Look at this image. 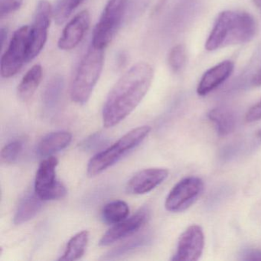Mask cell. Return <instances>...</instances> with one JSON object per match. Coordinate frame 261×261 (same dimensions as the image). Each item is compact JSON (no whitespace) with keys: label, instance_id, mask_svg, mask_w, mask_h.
<instances>
[{"label":"cell","instance_id":"1","mask_svg":"<svg viewBox=\"0 0 261 261\" xmlns=\"http://www.w3.org/2000/svg\"><path fill=\"white\" fill-rule=\"evenodd\" d=\"M153 79L149 64L131 67L113 87L103 109V126L113 127L129 115L147 94Z\"/></svg>","mask_w":261,"mask_h":261},{"label":"cell","instance_id":"19","mask_svg":"<svg viewBox=\"0 0 261 261\" xmlns=\"http://www.w3.org/2000/svg\"><path fill=\"white\" fill-rule=\"evenodd\" d=\"M89 239V233L87 230H82L76 233L68 241L66 249L59 260L71 261L80 259L86 250Z\"/></svg>","mask_w":261,"mask_h":261},{"label":"cell","instance_id":"10","mask_svg":"<svg viewBox=\"0 0 261 261\" xmlns=\"http://www.w3.org/2000/svg\"><path fill=\"white\" fill-rule=\"evenodd\" d=\"M204 237L202 229L198 225L188 227L180 237L176 253L172 260L195 261L202 254Z\"/></svg>","mask_w":261,"mask_h":261},{"label":"cell","instance_id":"18","mask_svg":"<svg viewBox=\"0 0 261 261\" xmlns=\"http://www.w3.org/2000/svg\"><path fill=\"white\" fill-rule=\"evenodd\" d=\"M43 205V200L36 193L27 195L21 201L14 217L16 224H22L33 219Z\"/></svg>","mask_w":261,"mask_h":261},{"label":"cell","instance_id":"13","mask_svg":"<svg viewBox=\"0 0 261 261\" xmlns=\"http://www.w3.org/2000/svg\"><path fill=\"white\" fill-rule=\"evenodd\" d=\"M147 219L146 212H138L129 218L114 224L100 239V246H109L120 240L129 237L141 228Z\"/></svg>","mask_w":261,"mask_h":261},{"label":"cell","instance_id":"32","mask_svg":"<svg viewBox=\"0 0 261 261\" xmlns=\"http://www.w3.org/2000/svg\"><path fill=\"white\" fill-rule=\"evenodd\" d=\"M126 62V56L124 54H121L120 56H119L118 62H117V65L119 66H122L123 65V64Z\"/></svg>","mask_w":261,"mask_h":261},{"label":"cell","instance_id":"3","mask_svg":"<svg viewBox=\"0 0 261 261\" xmlns=\"http://www.w3.org/2000/svg\"><path fill=\"white\" fill-rule=\"evenodd\" d=\"M103 49L91 45L79 64L71 87V98L74 103L84 105L91 97L103 67Z\"/></svg>","mask_w":261,"mask_h":261},{"label":"cell","instance_id":"27","mask_svg":"<svg viewBox=\"0 0 261 261\" xmlns=\"http://www.w3.org/2000/svg\"><path fill=\"white\" fill-rule=\"evenodd\" d=\"M105 140L106 139L101 134H95L85 140L82 145L85 149L91 150V149H96L99 146H103V143H105Z\"/></svg>","mask_w":261,"mask_h":261},{"label":"cell","instance_id":"20","mask_svg":"<svg viewBox=\"0 0 261 261\" xmlns=\"http://www.w3.org/2000/svg\"><path fill=\"white\" fill-rule=\"evenodd\" d=\"M129 208L128 204L121 200H116L105 204L101 215L107 224H115L128 218Z\"/></svg>","mask_w":261,"mask_h":261},{"label":"cell","instance_id":"12","mask_svg":"<svg viewBox=\"0 0 261 261\" xmlns=\"http://www.w3.org/2000/svg\"><path fill=\"white\" fill-rule=\"evenodd\" d=\"M91 22V16L88 10L76 15L64 29L59 40V48L65 51L75 48L88 31Z\"/></svg>","mask_w":261,"mask_h":261},{"label":"cell","instance_id":"4","mask_svg":"<svg viewBox=\"0 0 261 261\" xmlns=\"http://www.w3.org/2000/svg\"><path fill=\"white\" fill-rule=\"evenodd\" d=\"M150 130L149 126L134 128L114 145L96 154L88 163V175L91 177L96 176L117 163L126 153L137 147Z\"/></svg>","mask_w":261,"mask_h":261},{"label":"cell","instance_id":"5","mask_svg":"<svg viewBox=\"0 0 261 261\" xmlns=\"http://www.w3.org/2000/svg\"><path fill=\"white\" fill-rule=\"evenodd\" d=\"M128 0H109L93 33L91 45L105 49L111 43L126 16Z\"/></svg>","mask_w":261,"mask_h":261},{"label":"cell","instance_id":"11","mask_svg":"<svg viewBox=\"0 0 261 261\" xmlns=\"http://www.w3.org/2000/svg\"><path fill=\"white\" fill-rule=\"evenodd\" d=\"M169 175V171L162 168H149L136 173L126 186L127 193L143 195L153 190Z\"/></svg>","mask_w":261,"mask_h":261},{"label":"cell","instance_id":"26","mask_svg":"<svg viewBox=\"0 0 261 261\" xmlns=\"http://www.w3.org/2000/svg\"><path fill=\"white\" fill-rule=\"evenodd\" d=\"M22 4L23 0H0V17L3 19L19 10Z\"/></svg>","mask_w":261,"mask_h":261},{"label":"cell","instance_id":"25","mask_svg":"<svg viewBox=\"0 0 261 261\" xmlns=\"http://www.w3.org/2000/svg\"><path fill=\"white\" fill-rule=\"evenodd\" d=\"M150 0H128L126 6V19H135L142 14L149 5Z\"/></svg>","mask_w":261,"mask_h":261},{"label":"cell","instance_id":"30","mask_svg":"<svg viewBox=\"0 0 261 261\" xmlns=\"http://www.w3.org/2000/svg\"><path fill=\"white\" fill-rule=\"evenodd\" d=\"M252 84H253V86H261V68H259V71L256 72V74L253 77Z\"/></svg>","mask_w":261,"mask_h":261},{"label":"cell","instance_id":"6","mask_svg":"<svg viewBox=\"0 0 261 261\" xmlns=\"http://www.w3.org/2000/svg\"><path fill=\"white\" fill-rule=\"evenodd\" d=\"M30 32V28L27 25L15 32L8 48L1 59L0 72L3 77H13L27 62Z\"/></svg>","mask_w":261,"mask_h":261},{"label":"cell","instance_id":"24","mask_svg":"<svg viewBox=\"0 0 261 261\" xmlns=\"http://www.w3.org/2000/svg\"><path fill=\"white\" fill-rule=\"evenodd\" d=\"M22 149L23 143L22 140H16L10 142L3 148L1 151V160L4 163L8 164L15 163L22 153Z\"/></svg>","mask_w":261,"mask_h":261},{"label":"cell","instance_id":"34","mask_svg":"<svg viewBox=\"0 0 261 261\" xmlns=\"http://www.w3.org/2000/svg\"><path fill=\"white\" fill-rule=\"evenodd\" d=\"M256 138L259 139L261 140V129H259L257 132L256 133Z\"/></svg>","mask_w":261,"mask_h":261},{"label":"cell","instance_id":"33","mask_svg":"<svg viewBox=\"0 0 261 261\" xmlns=\"http://www.w3.org/2000/svg\"><path fill=\"white\" fill-rule=\"evenodd\" d=\"M253 3L258 8L261 9V0H253Z\"/></svg>","mask_w":261,"mask_h":261},{"label":"cell","instance_id":"29","mask_svg":"<svg viewBox=\"0 0 261 261\" xmlns=\"http://www.w3.org/2000/svg\"><path fill=\"white\" fill-rule=\"evenodd\" d=\"M244 260H261V251L258 250H249L244 252L243 255Z\"/></svg>","mask_w":261,"mask_h":261},{"label":"cell","instance_id":"23","mask_svg":"<svg viewBox=\"0 0 261 261\" xmlns=\"http://www.w3.org/2000/svg\"><path fill=\"white\" fill-rule=\"evenodd\" d=\"M168 62L173 72H180L186 63V51L184 45H178L173 47L169 53Z\"/></svg>","mask_w":261,"mask_h":261},{"label":"cell","instance_id":"16","mask_svg":"<svg viewBox=\"0 0 261 261\" xmlns=\"http://www.w3.org/2000/svg\"><path fill=\"white\" fill-rule=\"evenodd\" d=\"M209 120L215 125L218 135L225 137L234 130L236 119L230 110L224 108H217L207 114Z\"/></svg>","mask_w":261,"mask_h":261},{"label":"cell","instance_id":"9","mask_svg":"<svg viewBox=\"0 0 261 261\" xmlns=\"http://www.w3.org/2000/svg\"><path fill=\"white\" fill-rule=\"evenodd\" d=\"M53 16V9L49 3L45 0L41 1L36 9L34 22L30 28L27 62L34 59L43 49Z\"/></svg>","mask_w":261,"mask_h":261},{"label":"cell","instance_id":"8","mask_svg":"<svg viewBox=\"0 0 261 261\" xmlns=\"http://www.w3.org/2000/svg\"><path fill=\"white\" fill-rule=\"evenodd\" d=\"M204 183L198 177L191 176L178 181L169 192L165 202L166 210L180 212L190 207L200 196Z\"/></svg>","mask_w":261,"mask_h":261},{"label":"cell","instance_id":"14","mask_svg":"<svg viewBox=\"0 0 261 261\" xmlns=\"http://www.w3.org/2000/svg\"><path fill=\"white\" fill-rule=\"evenodd\" d=\"M233 62L225 61L207 70L200 81L197 89L198 95L205 96L225 82L233 71Z\"/></svg>","mask_w":261,"mask_h":261},{"label":"cell","instance_id":"28","mask_svg":"<svg viewBox=\"0 0 261 261\" xmlns=\"http://www.w3.org/2000/svg\"><path fill=\"white\" fill-rule=\"evenodd\" d=\"M246 121L248 123L261 120V100L250 108L245 116Z\"/></svg>","mask_w":261,"mask_h":261},{"label":"cell","instance_id":"22","mask_svg":"<svg viewBox=\"0 0 261 261\" xmlns=\"http://www.w3.org/2000/svg\"><path fill=\"white\" fill-rule=\"evenodd\" d=\"M84 0H59L53 11V17L58 25H62Z\"/></svg>","mask_w":261,"mask_h":261},{"label":"cell","instance_id":"21","mask_svg":"<svg viewBox=\"0 0 261 261\" xmlns=\"http://www.w3.org/2000/svg\"><path fill=\"white\" fill-rule=\"evenodd\" d=\"M65 82L61 76H55L48 82L43 94V103L47 109H53L57 106L62 97Z\"/></svg>","mask_w":261,"mask_h":261},{"label":"cell","instance_id":"17","mask_svg":"<svg viewBox=\"0 0 261 261\" xmlns=\"http://www.w3.org/2000/svg\"><path fill=\"white\" fill-rule=\"evenodd\" d=\"M42 68L40 65L32 67L22 77L18 86V96L22 101L30 100L40 85L42 79Z\"/></svg>","mask_w":261,"mask_h":261},{"label":"cell","instance_id":"7","mask_svg":"<svg viewBox=\"0 0 261 261\" xmlns=\"http://www.w3.org/2000/svg\"><path fill=\"white\" fill-rule=\"evenodd\" d=\"M59 160L54 156L47 157L39 165L35 180V193L43 201L63 198L66 189L56 178V168Z\"/></svg>","mask_w":261,"mask_h":261},{"label":"cell","instance_id":"31","mask_svg":"<svg viewBox=\"0 0 261 261\" xmlns=\"http://www.w3.org/2000/svg\"><path fill=\"white\" fill-rule=\"evenodd\" d=\"M7 39V30L6 28H2L0 30V41H1V45H2V48H4Z\"/></svg>","mask_w":261,"mask_h":261},{"label":"cell","instance_id":"2","mask_svg":"<svg viewBox=\"0 0 261 261\" xmlns=\"http://www.w3.org/2000/svg\"><path fill=\"white\" fill-rule=\"evenodd\" d=\"M256 32L254 19L244 12L224 11L220 13L205 43L207 51L229 45L247 43Z\"/></svg>","mask_w":261,"mask_h":261},{"label":"cell","instance_id":"15","mask_svg":"<svg viewBox=\"0 0 261 261\" xmlns=\"http://www.w3.org/2000/svg\"><path fill=\"white\" fill-rule=\"evenodd\" d=\"M71 140L72 135L68 131L50 133L40 140L36 152L42 157L51 156L56 152L65 149L71 143Z\"/></svg>","mask_w":261,"mask_h":261}]
</instances>
